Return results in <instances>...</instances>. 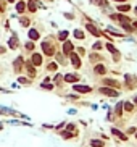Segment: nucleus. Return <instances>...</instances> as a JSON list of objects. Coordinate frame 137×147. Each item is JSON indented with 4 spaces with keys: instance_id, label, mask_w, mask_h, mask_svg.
Segmentation results:
<instances>
[{
    "instance_id": "20e7f679",
    "label": "nucleus",
    "mask_w": 137,
    "mask_h": 147,
    "mask_svg": "<svg viewBox=\"0 0 137 147\" xmlns=\"http://www.w3.org/2000/svg\"><path fill=\"white\" fill-rule=\"evenodd\" d=\"M69 57H71V61H73V65L76 66V68H79V66H81V60H79V57L76 55V53H73V52L69 53Z\"/></svg>"
},
{
    "instance_id": "423d86ee",
    "label": "nucleus",
    "mask_w": 137,
    "mask_h": 147,
    "mask_svg": "<svg viewBox=\"0 0 137 147\" xmlns=\"http://www.w3.org/2000/svg\"><path fill=\"white\" fill-rule=\"evenodd\" d=\"M13 68H15V71H21V68H23V58H21V57H18V58L15 60Z\"/></svg>"
},
{
    "instance_id": "393cba45",
    "label": "nucleus",
    "mask_w": 137,
    "mask_h": 147,
    "mask_svg": "<svg viewBox=\"0 0 137 147\" xmlns=\"http://www.w3.org/2000/svg\"><path fill=\"white\" fill-rule=\"evenodd\" d=\"M74 36H76V39H84V34L81 32V31H78V29L74 31Z\"/></svg>"
},
{
    "instance_id": "1a4fd4ad",
    "label": "nucleus",
    "mask_w": 137,
    "mask_h": 147,
    "mask_svg": "<svg viewBox=\"0 0 137 147\" xmlns=\"http://www.w3.org/2000/svg\"><path fill=\"white\" fill-rule=\"evenodd\" d=\"M26 68H28V73H29V76L34 78V76H36V68L32 66V63H31V61H28V63H26Z\"/></svg>"
},
{
    "instance_id": "5701e85b",
    "label": "nucleus",
    "mask_w": 137,
    "mask_h": 147,
    "mask_svg": "<svg viewBox=\"0 0 137 147\" xmlns=\"http://www.w3.org/2000/svg\"><path fill=\"white\" fill-rule=\"evenodd\" d=\"M66 37H68V32H66V31H61V32H60V36H58L60 41H65Z\"/></svg>"
},
{
    "instance_id": "f03ea898",
    "label": "nucleus",
    "mask_w": 137,
    "mask_h": 147,
    "mask_svg": "<svg viewBox=\"0 0 137 147\" xmlns=\"http://www.w3.org/2000/svg\"><path fill=\"white\" fill-rule=\"evenodd\" d=\"M100 92L105 94V96H110V97H118V92L115 91V89H110V87H102Z\"/></svg>"
},
{
    "instance_id": "b1692460",
    "label": "nucleus",
    "mask_w": 137,
    "mask_h": 147,
    "mask_svg": "<svg viewBox=\"0 0 137 147\" xmlns=\"http://www.w3.org/2000/svg\"><path fill=\"white\" fill-rule=\"evenodd\" d=\"M129 8H131V7H129V5H124V3L118 7V10H119V11H129Z\"/></svg>"
},
{
    "instance_id": "ea45409f",
    "label": "nucleus",
    "mask_w": 137,
    "mask_h": 147,
    "mask_svg": "<svg viewBox=\"0 0 137 147\" xmlns=\"http://www.w3.org/2000/svg\"><path fill=\"white\" fill-rule=\"evenodd\" d=\"M0 129H2V125H0Z\"/></svg>"
},
{
    "instance_id": "473e14b6",
    "label": "nucleus",
    "mask_w": 137,
    "mask_h": 147,
    "mask_svg": "<svg viewBox=\"0 0 137 147\" xmlns=\"http://www.w3.org/2000/svg\"><path fill=\"white\" fill-rule=\"evenodd\" d=\"M42 87H45V89H52L53 86H52V84H45V82H44V84H42Z\"/></svg>"
},
{
    "instance_id": "6e6552de",
    "label": "nucleus",
    "mask_w": 137,
    "mask_h": 147,
    "mask_svg": "<svg viewBox=\"0 0 137 147\" xmlns=\"http://www.w3.org/2000/svg\"><path fill=\"white\" fill-rule=\"evenodd\" d=\"M63 52L66 53V55H69V53L73 52V44H71V42H65V45H63Z\"/></svg>"
},
{
    "instance_id": "9d476101",
    "label": "nucleus",
    "mask_w": 137,
    "mask_h": 147,
    "mask_svg": "<svg viewBox=\"0 0 137 147\" xmlns=\"http://www.w3.org/2000/svg\"><path fill=\"white\" fill-rule=\"evenodd\" d=\"M111 20H118V21H121V23H127V21H129V18H127V16H124V15H113Z\"/></svg>"
},
{
    "instance_id": "f8f14e48",
    "label": "nucleus",
    "mask_w": 137,
    "mask_h": 147,
    "mask_svg": "<svg viewBox=\"0 0 137 147\" xmlns=\"http://www.w3.org/2000/svg\"><path fill=\"white\" fill-rule=\"evenodd\" d=\"M111 132L115 134V136H118L119 139H123V141H126V139H127V136H124V134H123L121 131H118L116 128H113V129H111Z\"/></svg>"
},
{
    "instance_id": "a19ab883",
    "label": "nucleus",
    "mask_w": 137,
    "mask_h": 147,
    "mask_svg": "<svg viewBox=\"0 0 137 147\" xmlns=\"http://www.w3.org/2000/svg\"><path fill=\"white\" fill-rule=\"evenodd\" d=\"M8 2H13V0H8Z\"/></svg>"
},
{
    "instance_id": "39448f33",
    "label": "nucleus",
    "mask_w": 137,
    "mask_h": 147,
    "mask_svg": "<svg viewBox=\"0 0 137 147\" xmlns=\"http://www.w3.org/2000/svg\"><path fill=\"white\" fill-rule=\"evenodd\" d=\"M86 28H87V31H90V34L97 36V37H98V36H100V34H102V32H100V31H98V29H97V28H95V26H94V24H90V23H89V24L86 26Z\"/></svg>"
},
{
    "instance_id": "cd10ccee",
    "label": "nucleus",
    "mask_w": 137,
    "mask_h": 147,
    "mask_svg": "<svg viewBox=\"0 0 137 147\" xmlns=\"http://www.w3.org/2000/svg\"><path fill=\"white\" fill-rule=\"evenodd\" d=\"M26 49H28V50H32V49H34V42H28V44H26Z\"/></svg>"
},
{
    "instance_id": "bb28decb",
    "label": "nucleus",
    "mask_w": 137,
    "mask_h": 147,
    "mask_svg": "<svg viewBox=\"0 0 137 147\" xmlns=\"http://www.w3.org/2000/svg\"><path fill=\"white\" fill-rule=\"evenodd\" d=\"M21 24H23V26H29V20H28V18H21Z\"/></svg>"
},
{
    "instance_id": "7c9ffc66",
    "label": "nucleus",
    "mask_w": 137,
    "mask_h": 147,
    "mask_svg": "<svg viewBox=\"0 0 137 147\" xmlns=\"http://www.w3.org/2000/svg\"><path fill=\"white\" fill-rule=\"evenodd\" d=\"M49 70H50V71L57 70V63H50V65H49Z\"/></svg>"
},
{
    "instance_id": "a878e982",
    "label": "nucleus",
    "mask_w": 137,
    "mask_h": 147,
    "mask_svg": "<svg viewBox=\"0 0 137 147\" xmlns=\"http://www.w3.org/2000/svg\"><path fill=\"white\" fill-rule=\"evenodd\" d=\"M115 112H116V115H121V112H123V103H118V105H116V110H115Z\"/></svg>"
},
{
    "instance_id": "ddd939ff",
    "label": "nucleus",
    "mask_w": 137,
    "mask_h": 147,
    "mask_svg": "<svg viewBox=\"0 0 137 147\" xmlns=\"http://www.w3.org/2000/svg\"><path fill=\"white\" fill-rule=\"evenodd\" d=\"M78 79L79 78L76 76V74H66V76H65V81L66 82H76Z\"/></svg>"
},
{
    "instance_id": "a211bd4d",
    "label": "nucleus",
    "mask_w": 137,
    "mask_h": 147,
    "mask_svg": "<svg viewBox=\"0 0 137 147\" xmlns=\"http://www.w3.org/2000/svg\"><path fill=\"white\" fill-rule=\"evenodd\" d=\"M105 71H107V70H105V66H103V65H97V66H95V73H98V74H103Z\"/></svg>"
},
{
    "instance_id": "6ab92c4d",
    "label": "nucleus",
    "mask_w": 137,
    "mask_h": 147,
    "mask_svg": "<svg viewBox=\"0 0 137 147\" xmlns=\"http://www.w3.org/2000/svg\"><path fill=\"white\" fill-rule=\"evenodd\" d=\"M90 146H92V147H103V142L102 141H97V139H94V141L90 142Z\"/></svg>"
},
{
    "instance_id": "c756f323",
    "label": "nucleus",
    "mask_w": 137,
    "mask_h": 147,
    "mask_svg": "<svg viewBox=\"0 0 137 147\" xmlns=\"http://www.w3.org/2000/svg\"><path fill=\"white\" fill-rule=\"evenodd\" d=\"M94 49H95V50H100V49H102V44H100V42H95V44H94Z\"/></svg>"
},
{
    "instance_id": "dca6fc26",
    "label": "nucleus",
    "mask_w": 137,
    "mask_h": 147,
    "mask_svg": "<svg viewBox=\"0 0 137 147\" xmlns=\"http://www.w3.org/2000/svg\"><path fill=\"white\" fill-rule=\"evenodd\" d=\"M92 3H95V5H100V7H108V2L107 0H90Z\"/></svg>"
},
{
    "instance_id": "0eeeda50",
    "label": "nucleus",
    "mask_w": 137,
    "mask_h": 147,
    "mask_svg": "<svg viewBox=\"0 0 137 147\" xmlns=\"http://www.w3.org/2000/svg\"><path fill=\"white\" fill-rule=\"evenodd\" d=\"M74 91L76 92H90L89 86H81V84H74Z\"/></svg>"
},
{
    "instance_id": "aec40b11",
    "label": "nucleus",
    "mask_w": 137,
    "mask_h": 147,
    "mask_svg": "<svg viewBox=\"0 0 137 147\" xmlns=\"http://www.w3.org/2000/svg\"><path fill=\"white\" fill-rule=\"evenodd\" d=\"M107 49H108V50H110V52H111L113 55H115V53H118V50H116V49H115V45H113V44H110V42H108V44H107Z\"/></svg>"
},
{
    "instance_id": "4c0bfd02",
    "label": "nucleus",
    "mask_w": 137,
    "mask_h": 147,
    "mask_svg": "<svg viewBox=\"0 0 137 147\" xmlns=\"http://www.w3.org/2000/svg\"><path fill=\"white\" fill-rule=\"evenodd\" d=\"M115 2H124V0H115Z\"/></svg>"
},
{
    "instance_id": "c85d7f7f",
    "label": "nucleus",
    "mask_w": 137,
    "mask_h": 147,
    "mask_svg": "<svg viewBox=\"0 0 137 147\" xmlns=\"http://www.w3.org/2000/svg\"><path fill=\"white\" fill-rule=\"evenodd\" d=\"M90 60H92V61H98V60H100V57H98L97 53H94V55H90Z\"/></svg>"
},
{
    "instance_id": "4468645a",
    "label": "nucleus",
    "mask_w": 137,
    "mask_h": 147,
    "mask_svg": "<svg viewBox=\"0 0 137 147\" xmlns=\"http://www.w3.org/2000/svg\"><path fill=\"white\" fill-rule=\"evenodd\" d=\"M29 39H32V41H37V39H39V32H37L36 29H31V31H29Z\"/></svg>"
},
{
    "instance_id": "2eb2a0df",
    "label": "nucleus",
    "mask_w": 137,
    "mask_h": 147,
    "mask_svg": "<svg viewBox=\"0 0 137 147\" xmlns=\"http://www.w3.org/2000/svg\"><path fill=\"white\" fill-rule=\"evenodd\" d=\"M105 84H107V86H110V87H118L119 86V84H118V81H113V79H105Z\"/></svg>"
},
{
    "instance_id": "79ce46f5",
    "label": "nucleus",
    "mask_w": 137,
    "mask_h": 147,
    "mask_svg": "<svg viewBox=\"0 0 137 147\" xmlns=\"http://www.w3.org/2000/svg\"><path fill=\"white\" fill-rule=\"evenodd\" d=\"M136 13H137V8H136Z\"/></svg>"
},
{
    "instance_id": "7ed1b4c3",
    "label": "nucleus",
    "mask_w": 137,
    "mask_h": 147,
    "mask_svg": "<svg viewBox=\"0 0 137 147\" xmlns=\"http://www.w3.org/2000/svg\"><path fill=\"white\" fill-rule=\"evenodd\" d=\"M31 63H32V65H36V66H39L40 63H42V57H40L39 53H34V55H32V58H31Z\"/></svg>"
},
{
    "instance_id": "f704fd0d",
    "label": "nucleus",
    "mask_w": 137,
    "mask_h": 147,
    "mask_svg": "<svg viewBox=\"0 0 137 147\" xmlns=\"http://www.w3.org/2000/svg\"><path fill=\"white\" fill-rule=\"evenodd\" d=\"M63 137L65 139H68V137H71V134H69V132H63Z\"/></svg>"
},
{
    "instance_id": "412c9836",
    "label": "nucleus",
    "mask_w": 137,
    "mask_h": 147,
    "mask_svg": "<svg viewBox=\"0 0 137 147\" xmlns=\"http://www.w3.org/2000/svg\"><path fill=\"white\" fill-rule=\"evenodd\" d=\"M123 107H124V108H126L127 112H131L132 108H134V105H132L131 102H126V103H123Z\"/></svg>"
},
{
    "instance_id": "f3484780",
    "label": "nucleus",
    "mask_w": 137,
    "mask_h": 147,
    "mask_svg": "<svg viewBox=\"0 0 137 147\" xmlns=\"http://www.w3.org/2000/svg\"><path fill=\"white\" fill-rule=\"evenodd\" d=\"M28 8H29L31 11H36V10H37V3H36L34 0H31L29 3H28Z\"/></svg>"
},
{
    "instance_id": "f257e3e1",
    "label": "nucleus",
    "mask_w": 137,
    "mask_h": 147,
    "mask_svg": "<svg viewBox=\"0 0 137 147\" xmlns=\"http://www.w3.org/2000/svg\"><path fill=\"white\" fill-rule=\"evenodd\" d=\"M42 50H44L45 55H49V57H52L55 53V49L50 42H42Z\"/></svg>"
},
{
    "instance_id": "58836bf2",
    "label": "nucleus",
    "mask_w": 137,
    "mask_h": 147,
    "mask_svg": "<svg viewBox=\"0 0 137 147\" xmlns=\"http://www.w3.org/2000/svg\"><path fill=\"white\" fill-rule=\"evenodd\" d=\"M136 105H137V97H136Z\"/></svg>"
},
{
    "instance_id": "9b49d317",
    "label": "nucleus",
    "mask_w": 137,
    "mask_h": 147,
    "mask_svg": "<svg viewBox=\"0 0 137 147\" xmlns=\"http://www.w3.org/2000/svg\"><path fill=\"white\" fill-rule=\"evenodd\" d=\"M8 45H10V49H16V47H18V37H16V36H13V37L10 39Z\"/></svg>"
},
{
    "instance_id": "c9c22d12",
    "label": "nucleus",
    "mask_w": 137,
    "mask_h": 147,
    "mask_svg": "<svg viewBox=\"0 0 137 147\" xmlns=\"http://www.w3.org/2000/svg\"><path fill=\"white\" fill-rule=\"evenodd\" d=\"M5 10V7H3V3H2V0H0V11H3Z\"/></svg>"
},
{
    "instance_id": "72a5a7b5",
    "label": "nucleus",
    "mask_w": 137,
    "mask_h": 147,
    "mask_svg": "<svg viewBox=\"0 0 137 147\" xmlns=\"http://www.w3.org/2000/svg\"><path fill=\"white\" fill-rule=\"evenodd\" d=\"M55 81L60 82V81H61V76H60V74H57V76H55Z\"/></svg>"
},
{
    "instance_id": "e433bc0d",
    "label": "nucleus",
    "mask_w": 137,
    "mask_h": 147,
    "mask_svg": "<svg viewBox=\"0 0 137 147\" xmlns=\"http://www.w3.org/2000/svg\"><path fill=\"white\" fill-rule=\"evenodd\" d=\"M134 28H137V21H136V23H134Z\"/></svg>"
},
{
    "instance_id": "4be33fe9",
    "label": "nucleus",
    "mask_w": 137,
    "mask_h": 147,
    "mask_svg": "<svg viewBox=\"0 0 137 147\" xmlns=\"http://www.w3.org/2000/svg\"><path fill=\"white\" fill-rule=\"evenodd\" d=\"M24 8H26V5H24V3H23V2H20V3L16 5V10L20 11V13H21V11H24Z\"/></svg>"
},
{
    "instance_id": "2f4dec72",
    "label": "nucleus",
    "mask_w": 137,
    "mask_h": 147,
    "mask_svg": "<svg viewBox=\"0 0 137 147\" xmlns=\"http://www.w3.org/2000/svg\"><path fill=\"white\" fill-rule=\"evenodd\" d=\"M20 82H23V84H29V79H26V78H20Z\"/></svg>"
},
{
    "instance_id": "37998d69",
    "label": "nucleus",
    "mask_w": 137,
    "mask_h": 147,
    "mask_svg": "<svg viewBox=\"0 0 137 147\" xmlns=\"http://www.w3.org/2000/svg\"><path fill=\"white\" fill-rule=\"evenodd\" d=\"M136 136H137V132H136Z\"/></svg>"
}]
</instances>
